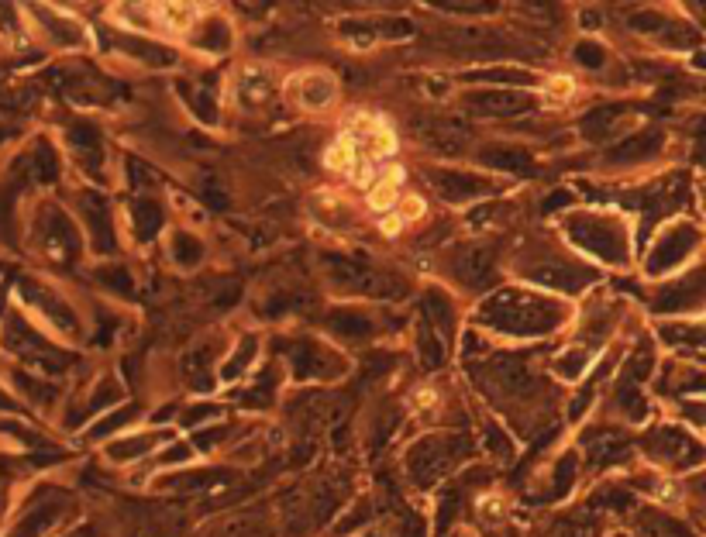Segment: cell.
I'll return each mask as SVG.
<instances>
[{"label":"cell","mask_w":706,"mask_h":537,"mask_svg":"<svg viewBox=\"0 0 706 537\" xmlns=\"http://www.w3.org/2000/svg\"><path fill=\"white\" fill-rule=\"evenodd\" d=\"M290 93L297 97V104L304 111H321V107H328L338 97V83L328 73H304L297 76V87H290Z\"/></svg>","instance_id":"1"},{"label":"cell","mask_w":706,"mask_h":537,"mask_svg":"<svg viewBox=\"0 0 706 537\" xmlns=\"http://www.w3.org/2000/svg\"><path fill=\"white\" fill-rule=\"evenodd\" d=\"M400 179H403V166L390 169V173H386L376 186H372L369 207H372V210H390L393 200H397V183H400Z\"/></svg>","instance_id":"3"},{"label":"cell","mask_w":706,"mask_h":537,"mask_svg":"<svg viewBox=\"0 0 706 537\" xmlns=\"http://www.w3.org/2000/svg\"><path fill=\"white\" fill-rule=\"evenodd\" d=\"M152 18L155 25H166L173 31H183L193 25V18H197V7L190 4H155L152 7Z\"/></svg>","instance_id":"2"},{"label":"cell","mask_w":706,"mask_h":537,"mask_svg":"<svg viewBox=\"0 0 706 537\" xmlns=\"http://www.w3.org/2000/svg\"><path fill=\"white\" fill-rule=\"evenodd\" d=\"M572 93H576V87H572L569 76H555V80L545 83V100H548V104H569Z\"/></svg>","instance_id":"6"},{"label":"cell","mask_w":706,"mask_h":537,"mask_svg":"<svg viewBox=\"0 0 706 537\" xmlns=\"http://www.w3.org/2000/svg\"><path fill=\"white\" fill-rule=\"evenodd\" d=\"M238 97H242V104H262V100L269 97L266 76H262L259 69H245V73L238 76Z\"/></svg>","instance_id":"4"},{"label":"cell","mask_w":706,"mask_h":537,"mask_svg":"<svg viewBox=\"0 0 706 537\" xmlns=\"http://www.w3.org/2000/svg\"><path fill=\"white\" fill-rule=\"evenodd\" d=\"M324 162H328L331 169H352L355 166V142H352V135H341L338 142L328 149V155H324Z\"/></svg>","instance_id":"5"},{"label":"cell","mask_w":706,"mask_h":537,"mask_svg":"<svg viewBox=\"0 0 706 537\" xmlns=\"http://www.w3.org/2000/svg\"><path fill=\"white\" fill-rule=\"evenodd\" d=\"M383 231H386V235H397V231H400V217H386Z\"/></svg>","instance_id":"8"},{"label":"cell","mask_w":706,"mask_h":537,"mask_svg":"<svg viewBox=\"0 0 706 537\" xmlns=\"http://www.w3.org/2000/svg\"><path fill=\"white\" fill-rule=\"evenodd\" d=\"M421 214H424V204H421V200H417V197H407V200H403V217H400V221H417Z\"/></svg>","instance_id":"7"}]
</instances>
